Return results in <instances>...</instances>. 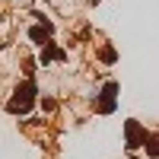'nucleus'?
<instances>
[{
    "label": "nucleus",
    "mask_w": 159,
    "mask_h": 159,
    "mask_svg": "<svg viewBox=\"0 0 159 159\" xmlns=\"http://www.w3.org/2000/svg\"><path fill=\"white\" fill-rule=\"evenodd\" d=\"M13 96H16V99H13L7 108H10L13 115H16V111L25 115V111L32 108V102H35V83H32V80H25L22 86H16V92H13Z\"/></svg>",
    "instance_id": "obj_1"
},
{
    "label": "nucleus",
    "mask_w": 159,
    "mask_h": 159,
    "mask_svg": "<svg viewBox=\"0 0 159 159\" xmlns=\"http://www.w3.org/2000/svg\"><path fill=\"white\" fill-rule=\"evenodd\" d=\"M115 96H118V83H105V89H102V102H99V111H102V115L115 111Z\"/></svg>",
    "instance_id": "obj_2"
},
{
    "label": "nucleus",
    "mask_w": 159,
    "mask_h": 159,
    "mask_svg": "<svg viewBox=\"0 0 159 159\" xmlns=\"http://www.w3.org/2000/svg\"><path fill=\"white\" fill-rule=\"evenodd\" d=\"M143 140H147V130H140L137 121H127V150L143 147Z\"/></svg>",
    "instance_id": "obj_3"
},
{
    "label": "nucleus",
    "mask_w": 159,
    "mask_h": 159,
    "mask_svg": "<svg viewBox=\"0 0 159 159\" xmlns=\"http://www.w3.org/2000/svg\"><path fill=\"white\" fill-rule=\"evenodd\" d=\"M64 57H67V54H64V48L51 45V42L42 48V64H51V61H64Z\"/></svg>",
    "instance_id": "obj_4"
},
{
    "label": "nucleus",
    "mask_w": 159,
    "mask_h": 159,
    "mask_svg": "<svg viewBox=\"0 0 159 159\" xmlns=\"http://www.w3.org/2000/svg\"><path fill=\"white\" fill-rule=\"evenodd\" d=\"M143 147H147V156L159 159V134H147V140H143Z\"/></svg>",
    "instance_id": "obj_5"
},
{
    "label": "nucleus",
    "mask_w": 159,
    "mask_h": 159,
    "mask_svg": "<svg viewBox=\"0 0 159 159\" xmlns=\"http://www.w3.org/2000/svg\"><path fill=\"white\" fill-rule=\"evenodd\" d=\"M99 57H102V64H115L118 54H115V48H102V51H99Z\"/></svg>",
    "instance_id": "obj_6"
},
{
    "label": "nucleus",
    "mask_w": 159,
    "mask_h": 159,
    "mask_svg": "<svg viewBox=\"0 0 159 159\" xmlns=\"http://www.w3.org/2000/svg\"><path fill=\"white\" fill-rule=\"evenodd\" d=\"M0 48H3V45H0Z\"/></svg>",
    "instance_id": "obj_7"
}]
</instances>
